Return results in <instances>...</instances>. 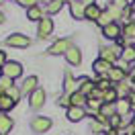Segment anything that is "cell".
<instances>
[{
  "mask_svg": "<svg viewBox=\"0 0 135 135\" xmlns=\"http://www.w3.org/2000/svg\"><path fill=\"white\" fill-rule=\"evenodd\" d=\"M2 76H8L10 80H17L23 76V66L18 61H8L6 66L2 68Z\"/></svg>",
  "mask_w": 135,
  "mask_h": 135,
  "instance_id": "1",
  "label": "cell"
},
{
  "mask_svg": "<svg viewBox=\"0 0 135 135\" xmlns=\"http://www.w3.org/2000/svg\"><path fill=\"white\" fill-rule=\"evenodd\" d=\"M6 45H10V47H29V45H31V39H29L27 35L15 33V35H10V37H6Z\"/></svg>",
  "mask_w": 135,
  "mask_h": 135,
  "instance_id": "2",
  "label": "cell"
},
{
  "mask_svg": "<svg viewBox=\"0 0 135 135\" xmlns=\"http://www.w3.org/2000/svg\"><path fill=\"white\" fill-rule=\"evenodd\" d=\"M94 72L98 74L100 78H109V74H110V70H113V64H109L107 59H102V57H98L96 61H94Z\"/></svg>",
  "mask_w": 135,
  "mask_h": 135,
  "instance_id": "3",
  "label": "cell"
},
{
  "mask_svg": "<svg viewBox=\"0 0 135 135\" xmlns=\"http://www.w3.org/2000/svg\"><path fill=\"white\" fill-rule=\"evenodd\" d=\"M49 127H51V121L47 117H35L31 121V129H33L35 133H45Z\"/></svg>",
  "mask_w": 135,
  "mask_h": 135,
  "instance_id": "4",
  "label": "cell"
},
{
  "mask_svg": "<svg viewBox=\"0 0 135 135\" xmlns=\"http://www.w3.org/2000/svg\"><path fill=\"white\" fill-rule=\"evenodd\" d=\"M70 49H72V41H70V39H59V41H55L49 47V53L57 55V53H68Z\"/></svg>",
  "mask_w": 135,
  "mask_h": 135,
  "instance_id": "5",
  "label": "cell"
},
{
  "mask_svg": "<svg viewBox=\"0 0 135 135\" xmlns=\"http://www.w3.org/2000/svg\"><path fill=\"white\" fill-rule=\"evenodd\" d=\"M70 10H72V17L74 18H86V4L84 0H74L70 4Z\"/></svg>",
  "mask_w": 135,
  "mask_h": 135,
  "instance_id": "6",
  "label": "cell"
},
{
  "mask_svg": "<svg viewBox=\"0 0 135 135\" xmlns=\"http://www.w3.org/2000/svg\"><path fill=\"white\" fill-rule=\"evenodd\" d=\"M51 31H53V21L47 18V17H43L41 21H39V29H37L39 37H41V39H43V37H49Z\"/></svg>",
  "mask_w": 135,
  "mask_h": 135,
  "instance_id": "7",
  "label": "cell"
},
{
  "mask_svg": "<svg viewBox=\"0 0 135 135\" xmlns=\"http://www.w3.org/2000/svg\"><path fill=\"white\" fill-rule=\"evenodd\" d=\"M121 55H123V53L119 51V47H102L100 49V57L107 59L109 64H113V61H115L117 57H121Z\"/></svg>",
  "mask_w": 135,
  "mask_h": 135,
  "instance_id": "8",
  "label": "cell"
},
{
  "mask_svg": "<svg viewBox=\"0 0 135 135\" xmlns=\"http://www.w3.org/2000/svg\"><path fill=\"white\" fill-rule=\"evenodd\" d=\"M78 84H80V92L84 94V96H90V94L96 90V82L88 80V78H80V80H78Z\"/></svg>",
  "mask_w": 135,
  "mask_h": 135,
  "instance_id": "9",
  "label": "cell"
},
{
  "mask_svg": "<svg viewBox=\"0 0 135 135\" xmlns=\"http://www.w3.org/2000/svg\"><path fill=\"white\" fill-rule=\"evenodd\" d=\"M43 102H45V92H43V88H37L33 94H31V109H41Z\"/></svg>",
  "mask_w": 135,
  "mask_h": 135,
  "instance_id": "10",
  "label": "cell"
},
{
  "mask_svg": "<svg viewBox=\"0 0 135 135\" xmlns=\"http://www.w3.org/2000/svg\"><path fill=\"white\" fill-rule=\"evenodd\" d=\"M115 107H117V115H121V117H125V115H129L131 113V100L129 98H119L117 102H115Z\"/></svg>",
  "mask_w": 135,
  "mask_h": 135,
  "instance_id": "11",
  "label": "cell"
},
{
  "mask_svg": "<svg viewBox=\"0 0 135 135\" xmlns=\"http://www.w3.org/2000/svg\"><path fill=\"white\" fill-rule=\"evenodd\" d=\"M102 35H104L107 39H119V37H121V27H119L117 23H113V25L102 29Z\"/></svg>",
  "mask_w": 135,
  "mask_h": 135,
  "instance_id": "12",
  "label": "cell"
},
{
  "mask_svg": "<svg viewBox=\"0 0 135 135\" xmlns=\"http://www.w3.org/2000/svg\"><path fill=\"white\" fill-rule=\"evenodd\" d=\"M12 129V119L4 113H0V135H8Z\"/></svg>",
  "mask_w": 135,
  "mask_h": 135,
  "instance_id": "13",
  "label": "cell"
},
{
  "mask_svg": "<svg viewBox=\"0 0 135 135\" xmlns=\"http://www.w3.org/2000/svg\"><path fill=\"white\" fill-rule=\"evenodd\" d=\"M35 90H37V78H35V76H29L25 82H23L21 92H23V94H33Z\"/></svg>",
  "mask_w": 135,
  "mask_h": 135,
  "instance_id": "14",
  "label": "cell"
},
{
  "mask_svg": "<svg viewBox=\"0 0 135 135\" xmlns=\"http://www.w3.org/2000/svg\"><path fill=\"white\" fill-rule=\"evenodd\" d=\"M66 59H68V64H72V66H78V64L82 61V53H80V49L72 47V49L66 53Z\"/></svg>",
  "mask_w": 135,
  "mask_h": 135,
  "instance_id": "15",
  "label": "cell"
},
{
  "mask_svg": "<svg viewBox=\"0 0 135 135\" xmlns=\"http://www.w3.org/2000/svg\"><path fill=\"white\" fill-rule=\"evenodd\" d=\"M100 15H102V10L96 6V4H86V18H90V21H98L100 18Z\"/></svg>",
  "mask_w": 135,
  "mask_h": 135,
  "instance_id": "16",
  "label": "cell"
},
{
  "mask_svg": "<svg viewBox=\"0 0 135 135\" xmlns=\"http://www.w3.org/2000/svg\"><path fill=\"white\" fill-rule=\"evenodd\" d=\"M84 109L82 107H70L68 109V119L70 121H80V119H84Z\"/></svg>",
  "mask_w": 135,
  "mask_h": 135,
  "instance_id": "17",
  "label": "cell"
},
{
  "mask_svg": "<svg viewBox=\"0 0 135 135\" xmlns=\"http://www.w3.org/2000/svg\"><path fill=\"white\" fill-rule=\"evenodd\" d=\"M66 92L72 96L74 92H80V84L78 82H74V78H72V74H66Z\"/></svg>",
  "mask_w": 135,
  "mask_h": 135,
  "instance_id": "18",
  "label": "cell"
},
{
  "mask_svg": "<svg viewBox=\"0 0 135 135\" xmlns=\"http://www.w3.org/2000/svg\"><path fill=\"white\" fill-rule=\"evenodd\" d=\"M125 78V68H117V66H113V70H110V74H109V80L110 82H121Z\"/></svg>",
  "mask_w": 135,
  "mask_h": 135,
  "instance_id": "19",
  "label": "cell"
},
{
  "mask_svg": "<svg viewBox=\"0 0 135 135\" xmlns=\"http://www.w3.org/2000/svg\"><path fill=\"white\" fill-rule=\"evenodd\" d=\"M102 100L109 102V104H115V102L119 100V92H117V88H109V90H104V94H102Z\"/></svg>",
  "mask_w": 135,
  "mask_h": 135,
  "instance_id": "20",
  "label": "cell"
},
{
  "mask_svg": "<svg viewBox=\"0 0 135 135\" xmlns=\"http://www.w3.org/2000/svg\"><path fill=\"white\" fill-rule=\"evenodd\" d=\"M27 18L29 21H41L43 18V12L39 6H33V8H27Z\"/></svg>",
  "mask_w": 135,
  "mask_h": 135,
  "instance_id": "21",
  "label": "cell"
},
{
  "mask_svg": "<svg viewBox=\"0 0 135 135\" xmlns=\"http://www.w3.org/2000/svg\"><path fill=\"white\" fill-rule=\"evenodd\" d=\"M96 23H98V25L102 27V29H104V27H109V25H113V23H115V18L110 17L109 15V10H102V15H100V18H98V21H96Z\"/></svg>",
  "mask_w": 135,
  "mask_h": 135,
  "instance_id": "22",
  "label": "cell"
},
{
  "mask_svg": "<svg viewBox=\"0 0 135 135\" xmlns=\"http://www.w3.org/2000/svg\"><path fill=\"white\" fill-rule=\"evenodd\" d=\"M70 100H72V107H82L84 102H88V98H86L82 92H74L70 96Z\"/></svg>",
  "mask_w": 135,
  "mask_h": 135,
  "instance_id": "23",
  "label": "cell"
},
{
  "mask_svg": "<svg viewBox=\"0 0 135 135\" xmlns=\"http://www.w3.org/2000/svg\"><path fill=\"white\" fill-rule=\"evenodd\" d=\"M100 115H109V119L113 117V115H117V107L115 104H109V102H102V107H100Z\"/></svg>",
  "mask_w": 135,
  "mask_h": 135,
  "instance_id": "24",
  "label": "cell"
},
{
  "mask_svg": "<svg viewBox=\"0 0 135 135\" xmlns=\"http://www.w3.org/2000/svg\"><path fill=\"white\" fill-rule=\"evenodd\" d=\"M15 104H17V102L12 100L10 96H6V94H4L2 98H0V110H10L12 107H15Z\"/></svg>",
  "mask_w": 135,
  "mask_h": 135,
  "instance_id": "25",
  "label": "cell"
},
{
  "mask_svg": "<svg viewBox=\"0 0 135 135\" xmlns=\"http://www.w3.org/2000/svg\"><path fill=\"white\" fill-rule=\"evenodd\" d=\"M61 6H64V2H61V0H53L49 6H47V12H49V15H55V12L61 10Z\"/></svg>",
  "mask_w": 135,
  "mask_h": 135,
  "instance_id": "26",
  "label": "cell"
},
{
  "mask_svg": "<svg viewBox=\"0 0 135 135\" xmlns=\"http://www.w3.org/2000/svg\"><path fill=\"white\" fill-rule=\"evenodd\" d=\"M4 94H6V96H10V98H12V100L17 102V100H18V96H21V94H23V92H21V90H18L17 86H10V88H8V90H6V92H4Z\"/></svg>",
  "mask_w": 135,
  "mask_h": 135,
  "instance_id": "27",
  "label": "cell"
},
{
  "mask_svg": "<svg viewBox=\"0 0 135 135\" xmlns=\"http://www.w3.org/2000/svg\"><path fill=\"white\" fill-rule=\"evenodd\" d=\"M123 57H125V61H133L135 59V47H131V45L125 47L123 49Z\"/></svg>",
  "mask_w": 135,
  "mask_h": 135,
  "instance_id": "28",
  "label": "cell"
},
{
  "mask_svg": "<svg viewBox=\"0 0 135 135\" xmlns=\"http://www.w3.org/2000/svg\"><path fill=\"white\" fill-rule=\"evenodd\" d=\"M10 86H15V84H12V80H10L8 76H0V88H2V90H4V92H6V90H8Z\"/></svg>",
  "mask_w": 135,
  "mask_h": 135,
  "instance_id": "29",
  "label": "cell"
},
{
  "mask_svg": "<svg viewBox=\"0 0 135 135\" xmlns=\"http://www.w3.org/2000/svg\"><path fill=\"white\" fill-rule=\"evenodd\" d=\"M100 107H102V102L98 98H88V109L90 110H98L100 113Z\"/></svg>",
  "mask_w": 135,
  "mask_h": 135,
  "instance_id": "30",
  "label": "cell"
},
{
  "mask_svg": "<svg viewBox=\"0 0 135 135\" xmlns=\"http://www.w3.org/2000/svg\"><path fill=\"white\" fill-rule=\"evenodd\" d=\"M125 37H135V23H129V25H125Z\"/></svg>",
  "mask_w": 135,
  "mask_h": 135,
  "instance_id": "31",
  "label": "cell"
},
{
  "mask_svg": "<svg viewBox=\"0 0 135 135\" xmlns=\"http://www.w3.org/2000/svg\"><path fill=\"white\" fill-rule=\"evenodd\" d=\"M57 104H59V107H68V109H70V107H72V100H70V96H61V98L57 100Z\"/></svg>",
  "mask_w": 135,
  "mask_h": 135,
  "instance_id": "32",
  "label": "cell"
},
{
  "mask_svg": "<svg viewBox=\"0 0 135 135\" xmlns=\"http://www.w3.org/2000/svg\"><path fill=\"white\" fill-rule=\"evenodd\" d=\"M35 2H39V0H18V4H21V6H27V8H33V6H37Z\"/></svg>",
  "mask_w": 135,
  "mask_h": 135,
  "instance_id": "33",
  "label": "cell"
},
{
  "mask_svg": "<svg viewBox=\"0 0 135 135\" xmlns=\"http://www.w3.org/2000/svg\"><path fill=\"white\" fill-rule=\"evenodd\" d=\"M110 4H115V6L121 8V10H127V0H113Z\"/></svg>",
  "mask_w": 135,
  "mask_h": 135,
  "instance_id": "34",
  "label": "cell"
},
{
  "mask_svg": "<svg viewBox=\"0 0 135 135\" xmlns=\"http://www.w3.org/2000/svg\"><path fill=\"white\" fill-rule=\"evenodd\" d=\"M104 127H107V125H102V123H98V121H94L92 125H90V129H92V131H102Z\"/></svg>",
  "mask_w": 135,
  "mask_h": 135,
  "instance_id": "35",
  "label": "cell"
},
{
  "mask_svg": "<svg viewBox=\"0 0 135 135\" xmlns=\"http://www.w3.org/2000/svg\"><path fill=\"white\" fill-rule=\"evenodd\" d=\"M6 64H8V61H6V53H4V51H0V70L6 66Z\"/></svg>",
  "mask_w": 135,
  "mask_h": 135,
  "instance_id": "36",
  "label": "cell"
},
{
  "mask_svg": "<svg viewBox=\"0 0 135 135\" xmlns=\"http://www.w3.org/2000/svg\"><path fill=\"white\" fill-rule=\"evenodd\" d=\"M117 92H119V96H123V94H129V88H127L125 84H121V86H119V90H117Z\"/></svg>",
  "mask_w": 135,
  "mask_h": 135,
  "instance_id": "37",
  "label": "cell"
},
{
  "mask_svg": "<svg viewBox=\"0 0 135 135\" xmlns=\"http://www.w3.org/2000/svg\"><path fill=\"white\" fill-rule=\"evenodd\" d=\"M107 135H119V133H117V129H109V133H107Z\"/></svg>",
  "mask_w": 135,
  "mask_h": 135,
  "instance_id": "38",
  "label": "cell"
},
{
  "mask_svg": "<svg viewBox=\"0 0 135 135\" xmlns=\"http://www.w3.org/2000/svg\"><path fill=\"white\" fill-rule=\"evenodd\" d=\"M131 80H133V84H135V68L131 70Z\"/></svg>",
  "mask_w": 135,
  "mask_h": 135,
  "instance_id": "39",
  "label": "cell"
},
{
  "mask_svg": "<svg viewBox=\"0 0 135 135\" xmlns=\"http://www.w3.org/2000/svg\"><path fill=\"white\" fill-rule=\"evenodd\" d=\"M39 2H43V4H47V6H49V4L53 2V0H39Z\"/></svg>",
  "mask_w": 135,
  "mask_h": 135,
  "instance_id": "40",
  "label": "cell"
},
{
  "mask_svg": "<svg viewBox=\"0 0 135 135\" xmlns=\"http://www.w3.org/2000/svg\"><path fill=\"white\" fill-rule=\"evenodd\" d=\"M131 10H133V12H135V0H133V2H131Z\"/></svg>",
  "mask_w": 135,
  "mask_h": 135,
  "instance_id": "41",
  "label": "cell"
},
{
  "mask_svg": "<svg viewBox=\"0 0 135 135\" xmlns=\"http://www.w3.org/2000/svg\"><path fill=\"white\" fill-rule=\"evenodd\" d=\"M0 23H4V15L2 12H0Z\"/></svg>",
  "mask_w": 135,
  "mask_h": 135,
  "instance_id": "42",
  "label": "cell"
},
{
  "mask_svg": "<svg viewBox=\"0 0 135 135\" xmlns=\"http://www.w3.org/2000/svg\"><path fill=\"white\" fill-rule=\"evenodd\" d=\"M61 2H70V4H72V2H74V0H61Z\"/></svg>",
  "mask_w": 135,
  "mask_h": 135,
  "instance_id": "43",
  "label": "cell"
},
{
  "mask_svg": "<svg viewBox=\"0 0 135 135\" xmlns=\"http://www.w3.org/2000/svg\"><path fill=\"white\" fill-rule=\"evenodd\" d=\"M84 2H90V4H92V0H84Z\"/></svg>",
  "mask_w": 135,
  "mask_h": 135,
  "instance_id": "44",
  "label": "cell"
},
{
  "mask_svg": "<svg viewBox=\"0 0 135 135\" xmlns=\"http://www.w3.org/2000/svg\"><path fill=\"white\" fill-rule=\"evenodd\" d=\"M133 129H135V119H133Z\"/></svg>",
  "mask_w": 135,
  "mask_h": 135,
  "instance_id": "45",
  "label": "cell"
},
{
  "mask_svg": "<svg viewBox=\"0 0 135 135\" xmlns=\"http://www.w3.org/2000/svg\"><path fill=\"white\" fill-rule=\"evenodd\" d=\"M2 2H4V0H0V4H2Z\"/></svg>",
  "mask_w": 135,
  "mask_h": 135,
  "instance_id": "46",
  "label": "cell"
}]
</instances>
